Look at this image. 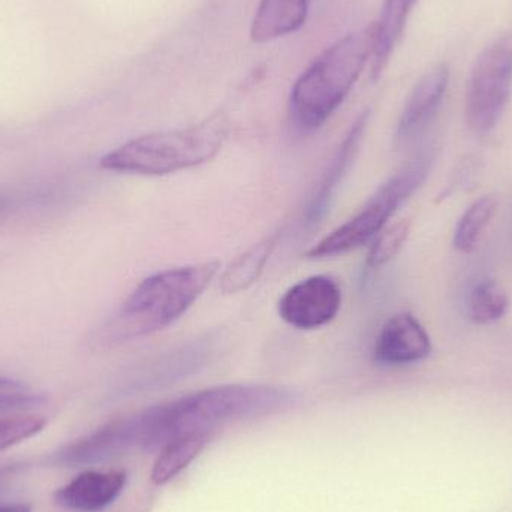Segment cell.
<instances>
[{
  "label": "cell",
  "instance_id": "obj_1",
  "mask_svg": "<svg viewBox=\"0 0 512 512\" xmlns=\"http://www.w3.org/2000/svg\"><path fill=\"white\" fill-rule=\"evenodd\" d=\"M303 397L274 385H221L150 406L83 438L84 456L101 463L132 451H153L194 433L297 408Z\"/></svg>",
  "mask_w": 512,
  "mask_h": 512
},
{
  "label": "cell",
  "instance_id": "obj_2",
  "mask_svg": "<svg viewBox=\"0 0 512 512\" xmlns=\"http://www.w3.org/2000/svg\"><path fill=\"white\" fill-rule=\"evenodd\" d=\"M221 268L219 261L168 268L144 279L104 328L107 342L140 339L182 318Z\"/></svg>",
  "mask_w": 512,
  "mask_h": 512
},
{
  "label": "cell",
  "instance_id": "obj_3",
  "mask_svg": "<svg viewBox=\"0 0 512 512\" xmlns=\"http://www.w3.org/2000/svg\"><path fill=\"white\" fill-rule=\"evenodd\" d=\"M372 51L373 24L327 48L292 87L289 116L295 128L303 132L321 128L348 98Z\"/></svg>",
  "mask_w": 512,
  "mask_h": 512
},
{
  "label": "cell",
  "instance_id": "obj_4",
  "mask_svg": "<svg viewBox=\"0 0 512 512\" xmlns=\"http://www.w3.org/2000/svg\"><path fill=\"white\" fill-rule=\"evenodd\" d=\"M230 122L215 113L197 125L134 138L102 156L104 170L138 176H167L212 161L224 146Z\"/></svg>",
  "mask_w": 512,
  "mask_h": 512
},
{
  "label": "cell",
  "instance_id": "obj_5",
  "mask_svg": "<svg viewBox=\"0 0 512 512\" xmlns=\"http://www.w3.org/2000/svg\"><path fill=\"white\" fill-rule=\"evenodd\" d=\"M432 156L421 153L388 179L345 224L307 251L312 259L333 258L357 251L375 240L400 206L426 182Z\"/></svg>",
  "mask_w": 512,
  "mask_h": 512
},
{
  "label": "cell",
  "instance_id": "obj_6",
  "mask_svg": "<svg viewBox=\"0 0 512 512\" xmlns=\"http://www.w3.org/2000/svg\"><path fill=\"white\" fill-rule=\"evenodd\" d=\"M512 93V36H501L478 56L468 87L465 116L474 134L486 135L501 122Z\"/></svg>",
  "mask_w": 512,
  "mask_h": 512
},
{
  "label": "cell",
  "instance_id": "obj_7",
  "mask_svg": "<svg viewBox=\"0 0 512 512\" xmlns=\"http://www.w3.org/2000/svg\"><path fill=\"white\" fill-rule=\"evenodd\" d=\"M342 297V288L333 277L315 274L286 289L277 303V313L297 330H316L336 318Z\"/></svg>",
  "mask_w": 512,
  "mask_h": 512
},
{
  "label": "cell",
  "instance_id": "obj_8",
  "mask_svg": "<svg viewBox=\"0 0 512 512\" xmlns=\"http://www.w3.org/2000/svg\"><path fill=\"white\" fill-rule=\"evenodd\" d=\"M432 352V340L411 313H399L382 325L372 349L378 366L399 367L420 363Z\"/></svg>",
  "mask_w": 512,
  "mask_h": 512
},
{
  "label": "cell",
  "instance_id": "obj_9",
  "mask_svg": "<svg viewBox=\"0 0 512 512\" xmlns=\"http://www.w3.org/2000/svg\"><path fill=\"white\" fill-rule=\"evenodd\" d=\"M450 83V68L435 66L415 84L397 123L396 140L408 144L420 137L438 116Z\"/></svg>",
  "mask_w": 512,
  "mask_h": 512
},
{
  "label": "cell",
  "instance_id": "obj_10",
  "mask_svg": "<svg viewBox=\"0 0 512 512\" xmlns=\"http://www.w3.org/2000/svg\"><path fill=\"white\" fill-rule=\"evenodd\" d=\"M369 119L370 110L361 111L360 116L352 123L348 134L345 135L342 143H340L339 149L336 150L333 158H331L330 165L322 174L318 186L310 195L306 209H304L303 222L306 227H313V225L319 224L327 215L328 210H330L337 191H339L340 183L345 179L349 167H351L358 150H360V144L363 141L364 134H366Z\"/></svg>",
  "mask_w": 512,
  "mask_h": 512
},
{
  "label": "cell",
  "instance_id": "obj_11",
  "mask_svg": "<svg viewBox=\"0 0 512 512\" xmlns=\"http://www.w3.org/2000/svg\"><path fill=\"white\" fill-rule=\"evenodd\" d=\"M126 484V472L86 471L54 493L59 507L74 512H98L110 507Z\"/></svg>",
  "mask_w": 512,
  "mask_h": 512
},
{
  "label": "cell",
  "instance_id": "obj_12",
  "mask_svg": "<svg viewBox=\"0 0 512 512\" xmlns=\"http://www.w3.org/2000/svg\"><path fill=\"white\" fill-rule=\"evenodd\" d=\"M310 0H261L251 26L255 44H267L297 32L309 17Z\"/></svg>",
  "mask_w": 512,
  "mask_h": 512
},
{
  "label": "cell",
  "instance_id": "obj_13",
  "mask_svg": "<svg viewBox=\"0 0 512 512\" xmlns=\"http://www.w3.org/2000/svg\"><path fill=\"white\" fill-rule=\"evenodd\" d=\"M417 0H385L381 15L373 24V51L370 75L378 80L390 62Z\"/></svg>",
  "mask_w": 512,
  "mask_h": 512
},
{
  "label": "cell",
  "instance_id": "obj_14",
  "mask_svg": "<svg viewBox=\"0 0 512 512\" xmlns=\"http://www.w3.org/2000/svg\"><path fill=\"white\" fill-rule=\"evenodd\" d=\"M279 243V234L265 237L252 245L248 251L237 256L221 277V289L224 294H237L246 291L259 279L265 265L270 261L274 249Z\"/></svg>",
  "mask_w": 512,
  "mask_h": 512
},
{
  "label": "cell",
  "instance_id": "obj_15",
  "mask_svg": "<svg viewBox=\"0 0 512 512\" xmlns=\"http://www.w3.org/2000/svg\"><path fill=\"white\" fill-rule=\"evenodd\" d=\"M212 433H194L183 436L162 448L152 469V481L164 486L185 471L209 444Z\"/></svg>",
  "mask_w": 512,
  "mask_h": 512
},
{
  "label": "cell",
  "instance_id": "obj_16",
  "mask_svg": "<svg viewBox=\"0 0 512 512\" xmlns=\"http://www.w3.org/2000/svg\"><path fill=\"white\" fill-rule=\"evenodd\" d=\"M508 309L510 298L496 280H481L469 294L468 315L475 324H495L507 315Z\"/></svg>",
  "mask_w": 512,
  "mask_h": 512
},
{
  "label": "cell",
  "instance_id": "obj_17",
  "mask_svg": "<svg viewBox=\"0 0 512 512\" xmlns=\"http://www.w3.org/2000/svg\"><path fill=\"white\" fill-rule=\"evenodd\" d=\"M498 210V203L493 197H483L468 207L454 230L453 245L457 251L469 254L477 248L487 225L492 222Z\"/></svg>",
  "mask_w": 512,
  "mask_h": 512
},
{
  "label": "cell",
  "instance_id": "obj_18",
  "mask_svg": "<svg viewBox=\"0 0 512 512\" xmlns=\"http://www.w3.org/2000/svg\"><path fill=\"white\" fill-rule=\"evenodd\" d=\"M409 233H411V222L409 221L399 222V224L382 231L376 237L369 255H367L366 270L375 271L388 264L394 256L399 254L400 249L408 240Z\"/></svg>",
  "mask_w": 512,
  "mask_h": 512
},
{
  "label": "cell",
  "instance_id": "obj_19",
  "mask_svg": "<svg viewBox=\"0 0 512 512\" xmlns=\"http://www.w3.org/2000/svg\"><path fill=\"white\" fill-rule=\"evenodd\" d=\"M47 426L45 418L36 415H14L0 418V453L38 435Z\"/></svg>",
  "mask_w": 512,
  "mask_h": 512
},
{
  "label": "cell",
  "instance_id": "obj_20",
  "mask_svg": "<svg viewBox=\"0 0 512 512\" xmlns=\"http://www.w3.org/2000/svg\"><path fill=\"white\" fill-rule=\"evenodd\" d=\"M45 402L44 397L21 391H0V415L12 412L30 411Z\"/></svg>",
  "mask_w": 512,
  "mask_h": 512
},
{
  "label": "cell",
  "instance_id": "obj_21",
  "mask_svg": "<svg viewBox=\"0 0 512 512\" xmlns=\"http://www.w3.org/2000/svg\"><path fill=\"white\" fill-rule=\"evenodd\" d=\"M0 512H32V508L26 504L0 505Z\"/></svg>",
  "mask_w": 512,
  "mask_h": 512
},
{
  "label": "cell",
  "instance_id": "obj_22",
  "mask_svg": "<svg viewBox=\"0 0 512 512\" xmlns=\"http://www.w3.org/2000/svg\"><path fill=\"white\" fill-rule=\"evenodd\" d=\"M0 391H21V385L0 376Z\"/></svg>",
  "mask_w": 512,
  "mask_h": 512
}]
</instances>
